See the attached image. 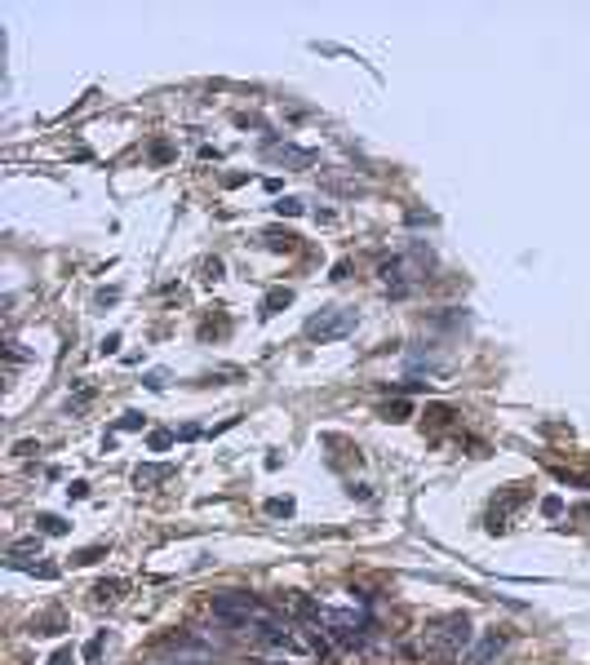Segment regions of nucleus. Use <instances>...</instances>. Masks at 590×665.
<instances>
[{
  "mask_svg": "<svg viewBox=\"0 0 590 665\" xmlns=\"http://www.w3.org/2000/svg\"><path fill=\"white\" fill-rule=\"evenodd\" d=\"M169 475H173L169 466H138L134 483H138V488H155V483H160V479H169Z\"/></svg>",
  "mask_w": 590,
  "mask_h": 665,
  "instance_id": "obj_4",
  "label": "nucleus"
},
{
  "mask_svg": "<svg viewBox=\"0 0 590 665\" xmlns=\"http://www.w3.org/2000/svg\"><path fill=\"white\" fill-rule=\"evenodd\" d=\"M288 302H293V293H288V288H275V293L262 302V315H275V311L280 306H288Z\"/></svg>",
  "mask_w": 590,
  "mask_h": 665,
  "instance_id": "obj_5",
  "label": "nucleus"
},
{
  "mask_svg": "<svg viewBox=\"0 0 590 665\" xmlns=\"http://www.w3.org/2000/svg\"><path fill=\"white\" fill-rule=\"evenodd\" d=\"M120 426H125V430H138V426H142V413H125V417H120Z\"/></svg>",
  "mask_w": 590,
  "mask_h": 665,
  "instance_id": "obj_9",
  "label": "nucleus"
},
{
  "mask_svg": "<svg viewBox=\"0 0 590 665\" xmlns=\"http://www.w3.org/2000/svg\"><path fill=\"white\" fill-rule=\"evenodd\" d=\"M49 665H71V652H54V661Z\"/></svg>",
  "mask_w": 590,
  "mask_h": 665,
  "instance_id": "obj_12",
  "label": "nucleus"
},
{
  "mask_svg": "<svg viewBox=\"0 0 590 665\" xmlns=\"http://www.w3.org/2000/svg\"><path fill=\"white\" fill-rule=\"evenodd\" d=\"M502 648H506V639H502V634H488V639H484V643H479V648L471 652V657H466V665H488V661H492V657H497V652H502Z\"/></svg>",
  "mask_w": 590,
  "mask_h": 665,
  "instance_id": "obj_3",
  "label": "nucleus"
},
{
  "mask_svg": "<svg viewBox=\"0 0 590 665\" xmlns=\"http://www.w3.org/2000/svg\"><path fill=\"white\" fill-rule=\"evenodd\" d=\"M471 643V621L466 616H449V621H440L435 630H426V652L440 661H457Z\"/></svg>",
  "mask_w": 590,
  "mask_h": 665,
  "instance_id": "obj_1",
  "label": "nucleus"
},
{
  "mask_svg": "<svg viewBox=\"0 0 590 665\" xmlns=\"http://www.w3.org/2000/svg\"><path fill=\"white\" fill-rule=\"evenodd\" d=\"M351 329H355V311H320V315L306 324V337H316V342H337V337H346Z\"/></svg>",
  "mask_w": 590,
  "mask_h": 665,
  "instance_id": "obj_2",
  "label": "nucleus"
},
{
  "mask_svg": "<svg viewBox=\"0 0 590 665\" xmlns=\"http://www.w3.org/2000/svg\"><path fill=\"white\" fill-rule=\"evenodd\" d=\"M98 652H102V639H93V643H84V657H89V661H98Z\"/></svg>",
  "mask_w": 590,
  "mask_h": 665,
  "instance_id": "obj_11",
  "label": "nucleus"
},
{
  "mask_svg": "<svg viewBox=\"0 0 590 665\" xmlns=\"http://www.w3.org/2000/svg\"><path fill=\"white\" fill-rule=\"evenodd\" d=\"M275 213H288V217L302 213V200H293V196H288V200H275Z\"/></svg>",
  "mask_w": 590,
  "mask_h": 665,
  "instance_id": "obj_8",
  "label": "nucleus"
},
{
  "mask_svg": "<svg viewBox=\"0 0 590 665\" xmlns=\"http://www.w3.org/2000/svg\"><path fill=\"white\" fill-rule=\"evenodd\" d=\"M147 444H151V453H164L169 444H173V430H151V439H147Z\"/></svg>",
  "mask_w": 590,
  "mask_h": 665,
  "instance_id": "obj_6",
  "label": "nucleus"
},
{
  "mask_svg": "<svg viewBox=\"0 0 590 665\" xmlns=\"http://www.w3.org/2000/svg\"><path fill=\"white\" fill-rule=\"evenodd\" d=\"M541 510H546V515H559L564 501H559V497H546V501H541Z\"/></svg>",
  "mask_w": 590,
  "mask_h": 665,
  "instance_id": "obj_10",
  "label": "nucleus"
},
{
  "mask_svg": "<svg viewBox=\"0 0 590 665\" xmlns=\"http://www.w3.org/2000/svg\"><path fill=\"white\" fill-rule=\"evenodd\" d=\"M36 524H40L45 532H54V537H58V532H67V524H63V519H58V515H40V519H36Z\"/></svg>",
  "mask_w": 590,
  "mask_h": 665,
  "instance_id": "obj_7",
  "label": "nucleus"
}]
</instances>
